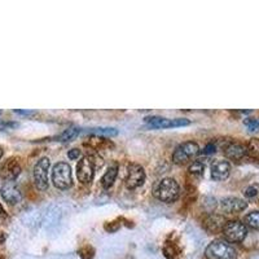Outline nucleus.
Segmentation results:
<instances>
[{"mask_svg": "<svg viewBox=\"0 0 259 259\" xmlns=\"http://www.w3.org/2000/svg\"><path fill=\"white\" fill-rule=\"evenodd\" d=\"M244 124L249 127L250 131H256V130H259V120H256V118H248V120H244Z\"/></svg>", "mask_w": 259, "mask_h": 259, "instance_id": "obj_22", "label": "nucleus"}, {"mask_svg": "<svg viewBox=\"0 0 259 259\" xmlns=\"http://www.w3.org/2000/svg\"><path fill=\"white\" fill-rule=\"evenodd\" d=\"M88 132L95 134V135H106V136H114L117 135V128H112V127H94V128H88Z\"/></svg>", "mask_w": 259, "mask_h": 259, "instance_id": "obj_19", "label": "nucleus"}, {"mask_svg": "<svg viewBox=\"0 0 259 259\" xmlns=\"http://www.w3.org/2000/svg\"><path fill=\"white\" fill-rule=\"evenodd\" d=\"M0 259H2V258H0Z\"/></svg>", "mask_w": 259, "mask_h": 259, "instance_id": "obj_32", "label": "nucleus"}, {"mask_svg": "<svg viewBox=\"0 0 259 259\" xmlns=\"http://www.w3.org/2000/svg\"><path fill=\"white\" fill-rule=\"evenodd\" d=\"M79 256L82 259H94V250L91 248H83L79 250Z\"/></svg>", "mask_w": 259, "mask_h": 259, "instance_id": "obj_23", "label": "nucleus"}, {"mask_svg": "<svg viewBox=\"0 0 259 259\" xmlns=\"http://www.w3.org/2000/svg\"><path fill=\"white\" fill-rule=\"evenodd\" d=\"M0 194H2L4 201L10 205H16V204L21 202V200H22V193L14 180L4 182L2 188H0Z\"/></svg>", "mask_w": 259, "mask_h": 259, "instance_id": "obj_8", "label": "nucleus"}, {"mask_svg": "<svg viewBox=\"0 0 259 259\" xmlns=\"http://www.w3.org/2000/svg\"><path fill=\"white\" fill-rule=\"evenodd\" d=\"M118 227H120V224H118V223L113 224V222H112L110 224H109V223H106V224H105V230H106V231H110V232L117 231Z\"/></svg>", "mask_w": 259, "mask_h": 259, "instance_id": "obj_27", "label": "nucleus"}, {"mask_svg": "<svg viewBox=\"0 0 259 259\" xmlns=\"http://www.w3.org/2000/svg\"><path fill=\"white\" fill-rule=\"evenodd\" d=\"M256 194H258V190H256V188H254V186H249V188H246L245 190V196L246 197H256Z\"/></svg>", "mask_w": 259, "mask_h": 259, "instance_id": "obj_25", "label": "nucleus"}, {"mask_svg": "<svg viewBox=\"0 0 259 259\" xmlns=\"http://www.w3.org/2000/svg\"><path fill=\"white\" fill-rule=\"evenodd\" d=\"M80 156H82V152H80L78 148H74V149H72V150H69V152H68V157H69L70 160H78Z\"/></svg>", "mask_w": 259, "mask_h": 259, "instance_id": "obj_24", "label": "nucleus"}, {"mask_svg": "<svg viewBox=\"0 0 259 259\" xmlns=\"http://www.w3.org/2000/svg\"><path fill=\"white\" fill-rule=\"evenodd\" d=\"M246 154L256 161H259V139H250L246 146Z\"/></svg>", "mask_w": 259, "mask_h": 259, "instance_id": "obj_17", "label": "nucleus"}, {"mask_svg": "<svg viewBox=\"0 0 259 259\" xmlns=\"http://www.w3.org/2000/svg\"><path fill=\"white\" fill-rule=\"evenodd\" d=\"M215 149H216V146H215L212 142H210V144H208V146H205L204 153H205V154H212V153L215 152Z\"/></svg>", "mask_w": 259, "mask_h": 259, "instance_id": "obj_26", "label": "nucleus"}, {"mask_svg": "<svg viewBox=\"0 0 259 259\" xmlns=\"http://www.w3.org/2000/svg\"><path fill=\"white\" fill-rule=\"evenodd\" d=\"M223 152L226 157L232 161H240L246 156V146L236 142H230L223 146Z\"/></svg>", "mask_w": 259, "mask_h": 259, "instance_id": "obj_13", "label": "nucleus"}, {"mask_svg": "<svg viewBox=\"0 0 259 259\" xmlns=\"http://www.w3.org/2000/svg\"><path fill=\"white\" fill-rule=\"evenodd\" d=\"M208 259H236V249L226 240H215L205 250Z\"/></svg>", "mask_w": 259, "mask_h": 259, "instance_id": "obj_2", "label": "nucleus"}, {"mask_svg": "<svg viewBox=\"0 0 259 259\" xmlns=\"http://www.w3.org/2000/svg\"><path fill=\"white\" fill-rule=\"evenodd\" d=\"M50 158L42 157L34 166V182L36 188L40 190H46L48 188V171H50Z\"/></svg>", "mask_w": 259, "mask_h": 259, "instance_id": "obj_5", "label": "nucleus"}, {"mask_svg": "<svg viewBox=\"0 0 259 259\" xmlns=\"http://www.w3.org/2000/svg\"><path fill=\"white\" fill-rule=\"evenodd\" d=\"M200 153V146L194 142H184L175 148L172 153V162L175 164H184L188 160Z\"/></svg>", "mask_w": 259, "mask_h": 259, "instance_id": "obj_6", "label": "nucleus"}, {"mask_svg": "<svg viewBox=\"0 0 259 259\" xmlns=\"http://www.w3.org/2000/svg\"><path fill=\"white\" fill-rule=\"evenodd\" d=\"M52 182L58 190H68L73 184L72 168L66 162H58L54 166L52 170Z\"/></svg>", "mask_w": 259, "mask_h": 259, "instance_id": "obj_3", "label": "nucleus"}, {"mask_svg": "<svg viewBox=\"0 0 259 259\" xmlns=\"http://www.w3.org/2000/svg\"><path fill=\"white\" fill-rule=\"evenodd\" d=\"M18 114H24V116H30V114H34V112H28V110H14Z\"/></svg>", "mask_w": 259, "mask_h": 259, "instance_id": "obj_28", "label": "nucleus"}, {"mask_svg": "<svg viewBox=\"0 0 259 259\" xmlns=\"http://www.w3.org/2000/svg\"><path fill=\"white\" fill-rule=\"evenodd\" d=\"M146 124L153 128H171V127H180L188 126L190 120L186 118H176V120H168V118L158 117V116H152V117L146 118Z\"/></svg>", "mask_w": 259, "mask_h": 259, "instance_id": "obj_9", "label": "nucleus"}, {"mask_svg": "<svg viewBox=\"0 0 259 259\" xmlns=\"http://www.w3.org/2000/svg\"><path fill=\"white\" fill-rule=\"evenodd\" d=\"M180 193V186L172 178H164L156 184L153 194L162 202H174Z\"/></svg>", "mask_w": 259, "mask_h": 259, "instance_id": "obj_1", "label": "nucleus"}, {"mask_svg": "<svg viewBox=\"0 0 259 259\" xmlns=\"http://www.w3.org/2000/svg\"><path fill=\"white\" fill-rule=\"evenodd\" d=\"M79 131L78 128H68L65 130L62 134H60V135L57 136L56 139L57 142H70V140H73L74 138H76V136L79 135Z\"/></svg>", "mask_w": 259, "mask_h": 259, "instance_id": "obj_18", "label": "nucleus"}, {"mask_svg": "<svg viewBox=\"0 0 259 259\" xmlns=\"http://www.w3.org/2000/svg\"><path fill=\"white\" fill-rule=\"evenodd\" d=\"M188 171H190V174L193 175V176H201L204 174V171H205V164L201 161H193L190 164Z\"/></svg>", "mask_w": 259, "mask_h": 259, "instance_id": "obj_20", "label": "nucleus"}, {"mask_svg": "<svg viewBox=\"0 0 259 259\" xmlns=\"http://www.w3.org/2000/svg\"><path fill=\"white\" fill-rule=\"evenodd\" d=\"M220 208L228 214H236L244 212L248 208V204L238 197H226L220 201Z\"/></svg>", "mask_w": 259, "mask_h": 259, "instance_id": "obj_11", "label": "nucleus"}, {"mask_svg": "<svg viewBox=\"0 0 259 259\" xmlns=\"http://www.w3.org/2000/svg\"><path fill=\"white\" fill-rule=\"evenodd\" d=\"M118 175V166L117 164H113L110 168H108V171L104 174L102 179V184L104 188H110L113 186V183L116 182V178Z\"/></svg>", "mask_w": 259, "mask_h": 259, "instance_id": "obj_16", "label": "nucleus"}, {"mask_svg": "<svg viewBox=\"0 0 259 259\" xmlns=\"http://www.w3.org/2000/svg\"><path fill=\"white\" fill-rule=\"evenodd\" d=\"M224 238L228 242H241L245 240L248 234L246 226L240 220H230L227 222L222 230Z\"/></svg>", "mask_w": 259, "mask_h": 259, "instance_id": "obj_4", "label": "nucleus"}, {"mask_svg": "<svg viewBox=\"0 0 259 259\" xmlns=\"http://www.w3.org/2000/svg\"><path fill=\"white\" fill-rule=\"evenodd\" d=\"M20 172H21V166H20L18 161L16 158H10L4 164V166L2 168V176L6 179V180H16V178L18 176Z\"/></svg>", "mask_w": 259, "mask_h": 259, "instance_id": "obj_15", "label": "nucleus"}, {"mask_svg": "<svg viewBox=\"0 0 259 259\" xmlns=\"http://www.w3.org/2000/svg\"><path fill=\"white\" fill-rule=\"evenodd\" d=\"M4 212V208H3V206H2V204H0V215L3 214Z\"/></svg>", "mask_w": 259, "mask_h": 259, "instance_id": "obj_29", "label": "nucleus"}, {"mask_svg": "<svg viewBox=\"0 0 259 259\" xmlns=\"http://www.w3.org/2000/svg\"><path fill=\"white\" fill-rule=\"evenodd\" d=\"M231 174V164L224 160H216L212 164V178L214 180H226Z\"/></svg>", "mask_w": 259, "mask_h": 259, "instance_id": "obj_12", "label": "nucleus"}, {"mask_svg": "<svg viewBox=\"0 0 259 259\" xmlns=\"http://www.w3.org/2000/svg\"><path fill=\"white\" fill-rule=\"evenodd\" d=\"M95 174V164L91 157H83L79 164H76V175L80 183L88 184L91 183Z\"/></svg>", "mask_w": 259, "mask_h": 259, "instance_id": "obj_10", "label": "nucleus"}, {"mask_svg": "<svg viewBox=\"0 0 259 259\" xmlns=\"http://www.w3.org/2000/svg\"><path fill=\"white\" fill-rule=\"evenodd\" d=\"M227 223L226 218L223 215L219 214H210L208 215L204 220V227L208 232H212V234H216V232L222 231L224 224Z\"/></svg>", "mask_w": 259, "mask_h": 259, "instance_id": "obj_14", "label": "nucleus"}, {"mask_svg": "<svg viewBox=\"0 0 259 259\" xmlns=\"http://www.w3.org/2000/svg\"><path fill=\"white\" fill-rule=\"evenodd\" d=\"M146 182V171L138 164H130L126 172V186L128 190H136Z\"/></svg>", "mask_w": 259, "mask_h": 259, "instance_id": "obj_7", "label": "nucleus"}, {"mask_svg": "<svg viewBox=\"0 0 259 259\" xmlns=\"http://www.w3.org/2000/svg\"><path fill=\"white\" fill-rule=\"evenodd\" d=\"M4 240V237L3 236H0V242H2V241Z\"/></svg>", "mask_w": 259, "mask_h": 259, "instance_id": "obj_31", "label": "nucleus"}, {"mask_svg": "<svg viewBox=\"0 0 259 259\" xmlns=\"http://www.w3.org/2000/svg\"><path fill=\"white\" fill-rule=\"evenodd\" d=\"M245 223L254 230H259V212H252L245 216Z\"/></svg>", "mask_w": 259, "mask_h": 259, "instance_id": "obj_21", "label": "nucleus"}, {"mask_svg": "<svg viewBox=\"0 0 259 259\" xmlns=\"http://www.w3.org/2000/svg\"><path fill=\"white\" fill-rule=\"evenodd\" d=\"M3 157V148H0V158Z\"/></svg>", "mask_w": 259, "mask_h": 259, "instance_id": "obj_30", "label": "nucleus"}]
</instances>
